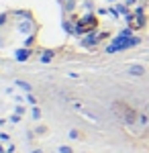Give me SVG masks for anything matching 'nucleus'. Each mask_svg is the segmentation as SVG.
<instances>
[{
	"instance_id": "f257e3e1",
	"label": "nucleus",
	"mask_w": 149,
	"mask_h": 153,
	"mask_svg": "<svg viewBox=\"0 0 149 153\" xmlns=\"http://www.w3.org/2000/svg\"><path fill=\"white\" fill-rule=\"evenodd\" d=\"M92 27H96V19H92V16H88L86 21H82V23L78 25V29H80V31H90Z\"/></svg>"
},
{
	"instance_id": "f03ea898",
	"label": "nucleus",
	"mask_w": 149,
	"mask_h": 153,
	"mask_svg": "<svg viewBox=\"0 0 149 153\" xmlns=\"http://www.w3.org/2000/svg\"><path fill=\"white\" fill-rule=\"evenodd\" d=\"M59 153H74V151H72L69 147H61V149H59Z\"/></svg>"
},
{
	"instance_id": "7ed1b4c3",
	"label": "nucleus",
	"mask_w": 149,
	"mask_h": 153,
	"mask_svg": "<svg viewBox=\"0 0 149 153\" xmlns=\"http://www.w3.org/2000/svg\"><path fill=\"white\" fill-rule=\"evenodd\" d=\"M35 153H41V151H35Z\"/></svg>"
}]
</instances>
